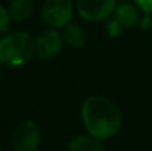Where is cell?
I'll list each match as a JSON object with an SVG mask.
<instances>
[{
  "label": "cell",
  "mask_w": 152,
  "mask_h": 151,
  "mask_svg": "<svg viewBox=\"0 0 152 151\" xmlns=\"http://www.w3.org/2000/svg\"><path fill=\"white\" fill-rule=\"evenodd\" d=\"M81 122L89 135L103 141L120 130L121 114L111 99L103 95H92L83 102Z\"/></svg>",
  "instance_id": "cell-1"
},
{
  "label": "cell",
  "mask_w": 152,
  "mask_h": 151,
  "mask_svg": "<svg viewBox=\"0 0 152 151\" xmlns=\"http://www.w3.org/2000/svg\"><path fill=\"white\" fill-rule=\"evenodd\" d=\"M11 24V16L8 13V10H5L1 4H0V35L4 34Z\"/></svg>",
  "instance_id": "cell-12"
},
{
  "label": "cell",
  "mask_w": 152,
  "mask_h": 151,
  "mask_svg": "<svg viewBox=\"0 0 152 151\" xmlns=\"http://www.w3.org/2000/svg\"><path fill=\"white\" fill-rule=\"evenodd\" d=\"M113 18L119 21L123 29H129L139 26L140 13L137 7L127 1H121L116 4V8L113 11Z\"/></svg>",
  "instance_id": "cell-7"
},
{
  "label": "cell",
  "mask_w": 152,
  "mask_h": 151,
  "mask_svg": "<svg viewBox=\"0 0 152 151\" xmlns=\"http://www.w3.org/2000/svg\"><path fill=\"white\" fill-rule=\"evenodd\" d=\"M118 0H76L77 13L88 21H104L113 15Z\"/></svg>",
  "instance_id": "cell-4"
},
{
  "label": "cell",
  "mask_w": 152,
  "mask_h": 151,
  "mask_svg": "<svg viewBox=\"0 0 152 151\" xmlns=\"http://www.w3.org/2000/svg\"><path fill=\"white\" fill-rule=\"evenodd\" d=\"M151 29H152V24H151Z\"/></svg>",
  "instance_id": "cell-18"
},
{
  "label": "cell",
  "mask_w": 152,
  "mask_h": 151,
  "mask_svg": "<svg viewBox=\"0 0 152 151\" xmlns=\"http://www.w3.org/2000/svg\"><path fill=\"white\" fill-rule=\"evenodd\" d=\"M40 143L39 127L32 120H24L16 127L11 136L13 151H36Z\"/></svg>",
  "instance_id": "cell-5"
},
{
  "label": "cell",
  "mask_w": 152,
  "mask_h": 151,
  "mask_svg": "<svg viewBox=\"0 0 152 151\" xmlns=\"http://www.w3.org/2000/svg\"><path fill=\"white\" fill-rule=\"evenodd\" d=\"M34 7V0H12L8 7V13L13 20L23 21L31 16Z\"/></svg>",
  "instance_id": "cell-9"
},
{
  "label": "cell",
  "mask_w": 152,
  "mask_h": 151,
  "mask_svg": "<svg viewBox=\"0 0 152 151\" xmlns=\"http://www.w3.org/2000/svg\"><path fill=\"white\" fill-rule=\"evenodd\" d=\"M35 55V39L26 31L12 32L0 40V63L5 66H23Z\"/></svg>",
  "instance_id": "cell-2"
},
{
  "label": "cell",
  "mask_w": 152,
  "mask_h": 151,
  "mask_svg": "<svg viewBox=\"0 0 152 151\" xmlns=\"http://www.w3.org/2000/svg\"><path fill=\"white\" fill-rule=\"evenodd\" d=\"M134 1L144 13L152 15V0H134Z\"/></svg>",
  "instance_id": "cell-13"
},
{
  "label": "cell",
  "mask_w": 152,
  "mask_h": 151,
  "mask_svg": "<svg viewBox=\"0 0 152 151\" xmlns=\"http://www.w3.org/2000/svg\"><path fill=\"white\" fill-rule=\"evenodd\" d=\"M63 45V35L56 31V28L47 29L35 39V55L40 59H52L60 54Z\"/></svg>",
  "instance_id": "cell-6"
},
{
  "label": "cell",
  "mask_w": 152,
  "mask_h": 151,
  "mask_svg": "<svg viewBox=\"0 0 152 151\" xmlns=\"http://www.w3.org/2000/svg\"><path fill=\"white\" fill-rule=\"evenodd\" d=\"M63 39L64 43L69 45V47H83L86 44V40H87V32L80 24L77 23H69L64 27V31H63Z\"/></svg>",
  "instance_id": "cell-8"
},
{
  "label": "cell",
  "mask_w": 152,
  "mask_h": 151,
  "mask_svg": "<svg viewBox=\"0 0 152 151\" xmlns=\"http://www.w3.org/2000/svg\"><path fill=\"white\" fill-rule=\"evenodd\" d=\"M0 151H1V146H0Z\"/></svg>",
  "instance_id": "cell-17"
},
{
  "label": "cell",
  "mask_w": 152,
  "mask_h": 151,
  "mask_svg": "<svg viewBox=\"0 0 152 151\" xmlns=\"http://www.w3.org/2000/svg\"><path fill=\"white\" fill-rule=\"evenodd\" d=\"M74 16L72 0H44L42 5V18L51 28H64Z\"/></svg>",
  "instance_id": "cell-3"
},
{
  "label": "cell",
  "mask_w": 152,
  "mask_h": 151,
  "mask_svg": "<svg viewBox=\"0 0 152 151\" xmlns=\"http://www.w3.org/2000/svg\"><path fill=\"white\" fill-rule=\"evenodd\" d=\"M94 151H110V150H107L105 147H103L102 144H97V146L94 149Z\"/></svg>",
  "instance_id": "cell-15"
},
{
  "label": "cell",
  "mask_w": 152,
  "mask_h": 151,
  "mask_svg": "<svg viewBox=\"0 0 152 151\" xmlns=\"http://www.w3.org/2000/svg\"><path fill=\"white\" fill-rule=\"evenodd\" d=\"M0 79H1V67H0Z\"/></svg>",
  "instance_id": "cell-16"
},
{
  "label": "cell",
  "mask_w": 152,
  "mask_h": 151,
  "mask_svg": "<svg viewBox=\"0 0 152 151\" xmlns=\"http://www.w3.org/2000/svg\"><path fill=\"white\" fill-rule=\"evenodd\" d=\"M123 31V27L119 24V21L115 18L112 19H107V23H105V32L110 37H116L121 34Z\"/></svg>",
  "instance_id": "cell-11"
},
{
  "label": "cell",
  "mask_w": 152,
  "mask_h": 151,
  "mask_svg": "<svg viewBox=\"0 0 152 151\" xmlns=\"http://www.w3.org/2000/svg\"><path fill=\"white\" fill-rule=\"evenodd\" d=\"M97 144H100L99 141L91 136L89 134L88 135H79L75 136L68 143V151H94Z\"/></svg>",
  "instance_id": "cell-10"
},
{
  "label": "cell",
  "mask_w": 152,
  "mask_h": 151,
  "mask_svg": "<svg viewBox=\"0 0 152 151\" xmlns=\"http://www.w3.org/2000/svg\"><path fill=\"white\" fill-rule=\"evenodd\" d=\"M151 24H152V21H151V19H150V15H147V13H145V16L140 18V21H139L140 28H143V29H151Z\"/></svg>",
  "instance_id": "cell-14"
}]
</instances>
